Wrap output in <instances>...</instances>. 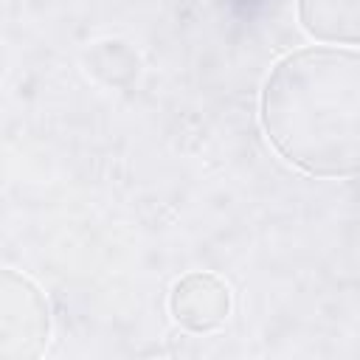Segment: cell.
<instances>
[{
  "instance_id": "1",
  "label": "cell",
  "mask_w": 360,
  "mask_h": 360,
  "mask_svg": "<svg viewBox=\"0 0 360 360\" xmlns=\"http://www.w3.org/2000/svg\"><path fill=\"white\" fill-rule=\"evenodd\" d=\"M262 127L273 149L307 174H360V51L284 56L262 90Z\"/></svg>"
},
{
  "instance_id": "2",
  "label": "cell",
  "mask_w": 360,
  "mask_h": 360,
  "mask_svg": "<svg viewBox=\"0 0 360 360\" xmlns=\"http://www.w3.org/2000/svg\"><path fill=\"white\" fill-rule=\"evenodd\" d=\"M48 304L34 281L14 270L0 278V354L39 357L48 343Z\"/></svg>"
},
{
  "instance_id": "3",
  "label": "cell",
  "mask_w": 360,
  "mask_h": 360,
  "mask_svg": "<svg viewBox=\"0 0 360 360\" xmlns=\"http://www.w3.org/2000/svg\"><path fill=\"white\" fill-rule=\"evenodd\" d=\"M169 309L183 329L211 332L222 326L231 312V290L214 273H188L172 287Z\"/></svg>"
},
{
  "instance_id": "4",
  "label": "cell",
  "mask_w": 360,
  "mask_h": 360,
  "mask_svg": "<svg viewBox=\"0 0 360 360\" xmlns=\"http://www.w3.org/2000/svg\"><path fill=\"white\" fill-rule=\"evenodd\" d=\"M298 22L321 42L360 45V0H298Z\"/></svg>"
}]
</instances>
